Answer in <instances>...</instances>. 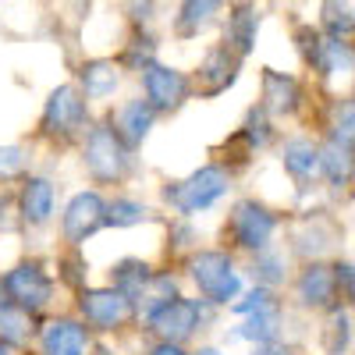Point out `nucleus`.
<instances>
[{
	"label": "nucleus",
	"instance_id": "obj_1",
	"mask_svg": "<svg viewBox=\"0 0 355 355\" xmlns=\"http://www.w3.org/2000/svg\"><path fill=\"white\" fill-rule=\"evenodd\" d=\"M82 160H85V171L93 182L100 185H114L132 171V146L114 132L110 121H96L89 125L85 132V146H82Z\"/></svg>",
	"mask_w": 355,
	"mask_h": 355
},
{
	"label": "nucleus",
	"instance_id": "obj_2",
	"mask_svg": "<svg viewBox=\"0 0 355 355\" xmlns=\"http://www.w3.org/2000/svg\"><path fill=\"white\" fill-rule=\"evenodd\" d=\"M227 192H231V174L220 164H206V167L192 171L185 182L167 185L164 199L174 206V214L196 217V214H206L210 206H217Z\"/></svg>",
	"mask_w": 355,
	"mask_h": 355
},
{
	"label": "nucleus",
	"instance_id": "obj_3",
	"mask_svg": "<svg viewBox=\"0 0 355 355\" xmlns=\"http://www.w3.org/2000/svg\"><path fill=\"white\" fill-rule=\"evenodd\" d=\"M189 277L196 281L202 299L214 306H231L242 291V277L234 270V259L224 249H202L189 256Z\"/></svg>",
	"mask_w": 355,
	"mask_h": 355
},
{
	"label": "nucleus",
	"instance_id": "obj_4",
	"mask_svg": "<svg viewBox=\"0 0 355 355\" xmlns=\"http://www.w3.org/2000/svg\"><path fill=\"white\" fill-rule=\"evenodd\" d=\"M210 313H214V302H206V299H182V295H174V299L160 302L153 313H146L142 320L150 323V331L157 338L185 345L196 331H202L206 323H210Z\"/></svg>",
	"mask_w": 355,
	"mask_h": 355
},
{
	"label": "nucleus",
	"instance_id": "obj_5",
	"mask_svg": "<svg viewBox=\"0 0 355 355\" xmlns=\"http://www.w3.org/2000/svg\"><path fill=\"white\" fill-rule=\"evenodd\" d=\"M43 135L50 139H75L89 128V100L78 93V85H57L43 103Z\"/></svg>",
	"mask_w": 355,
	"mask_h": 355
},
{
	"label": "nucleus",
	"instance_id": "obj_6",
	"mask_svg": "<svg viewBox=\"0 0 355 355\" xmlns=\"http://www.w3.org/2000/svg\"><path fill=\"white\" fill-rule=\"evenodd\" d=\"M274 231H277V217L266 210L263 202H256V199L234 202V210L227 217V239H231V245H239L245 252H259V249L270 245Z\"/></svg>",
	"mask_w": 355,
	"mask_h": 355
},
{
	"label": "nucleus",
	"instance_id": "obj_7",
	"mask_svg": "<svg viewBox=\"0 0 355 355\" xmlns=\"http://www.w3.org/2000/svg\"><path fill=\"white\" fill-rule=\"evenodd\" d=\"M139 78H142V96L150 100V107L157 114L178 110L196 89V82L182 68H171V64H160V61H153L150 68H142Z\"/></svg>",
	"mask_w": 355,
	"mask_h": 355
},
{
	"label": "nucleus",
	"instance_id": "obj_8",
	"mask_svg": "<svg viewBox=\"0 0 355 355\" xmlns=\"http://www.w3.org/2000/svg\"><path fill=\"white\" fill-rule=\"evenodd\" d=\"M4 295L25 313H43L53 302V277L40 263H18L4 274Z\"/></svg>",
	"mask_w": 355,
	"mask_h": 355
},
{
	"label": "nucleus",
	"instance_id": "obj_9",
	"mask_svg": "<svg viewBox=\"0 0 355 355\" xmlns=\"http://www.w3.org/2000/svg\"><path fill=\"white\" fill-rule=\"evenodd\" d=\"M239 71H242V57L220 40V43H214L210 50L202 53V61H199L192 82H196V89H199V96L214 100V96L227 93V89L239 82Z\"/></svg>",
	"mask_w": 355,
	"mask_h": 355
},
{
	"label": "nucleus",
	"instance_id": "obj_10",
	"mask_svg": "<svg viewBox=\"0 0 355 355\" xmlns=\"http://www.w3.org/2000/svg\"><path fill=\"white\" fill-rule=\"evenodd\" d=\"M78 313L85 327L93 331H117L132 316V302L114 284L110 288H82L78 291Z\"/></svg>",
	"mask_w": 355,
	"mask_h": 355
},
{
	"label": "nucleus",
	"instance_id": "obj_11",
	"mask_svg": "<svg viewBox=\"0 0 355 355\" xmlns=\"http://www.w3.org/2000/svg\"><path fill=\"white\" fill-rule=\"evenodd\" d=\"M61 224H64V239H68L71 245H82L85 239H93L100 227H107V199H103L96 189L78 192V196L68 202Z\"/></svg>",
	"mask_w": 355,
	"mask_h": 355
},
{
	"label": "nucleus",
	"instance_id": "obj_12",
	"mask_svg": "<svg viewBox=\"0 0 355 355\" xmlns=\"http://www.w3.org/2000/svg\"><path fill=\"white\" fill-rule=\"evenodd\" d=\"M224 8L227 0H178L174 18H171V36L182 43L206 36L214 25L224 21Z\"/></svg>",
	"mask_w": 355,
	"mask_h": 355
},
{
	"label": "nucleus",
	"instance_id": "obj_13",
	"mask_svg": "<svg viewBox=\"0 0 355 355\" xmlns=\"http://www.w3.org/2000/svg\"><path fill=\"white\" fill-rule=\"evenodd\" d=\"M295 299L306 309H331L338 302V288H334V270L320 259H309L302 266L299 281H295Z\"/></svg>",
	"mask_w": 355,
	"mask_h": 355
},
{
	"label": "nucleus",
	"instance_id": "obj_14",
	"mask_svg": "<svg viewBox=\"0 0 355 355\" xmlns=\"http://www.w3.org/2000/svg\"><path fill=\"white\" fill-rule=\"evenodd\" d=\"M224 25V43L239 53V57H249L256 50V40H259V28H263V11L256 4H239V8H227V18L220 21Z\"/></svg>",
	"mask_w": 355,
	"mask_h": 355
},
{
	"label": "nucleus",
	"instance_id": "obj_15",
	"mask_svg": "<svg viewBox=\"0 0 355 355\" xmlns=\"http://www.w3.org/2000/svg\"><path fill=\"white\" fill-rule=\"evenodd\" d=\"M75 78L85 100H110L117 85H121V64L110 61V57H89V61L78 64Z\"/></svg>",
	"mask_w": 355,
	"mask_h": 355
},
{
	"label": "nucleus",
	"instance_id": "obj_16",
	"mask_svg": "<svg viewBox=\"0 0 355 355\" xmlns=\"http://www.w3.org/2000/svg\"><path fill=\"white\" fill-rule=\"evenodd\" d=\"M43 355H89V327L71 316L50 320L40 334Z\"/></svg>",
	"mask_w": 355,
	"mask_h": 355
},
{
	"label": "nucleus",
	"instance_id": "obj_17",
	"mask_svg": "<svg viewBox=\"0 0 355 355\" xmlns=\"http://www.w3.org/2000/svg\"><path fill=\"white\" fill-rule=\"evenodd\" d=\"M53 206H57V189L50 178H25L21 185V196H18V210H21V220L33 224V227H43L50 224L53 217Z\"/></svg>",
	"mask_w": 355,
	"mask_h": 355
},
{
	"label": "nucleus",
	"instance_id": "obj_18",
	"mask_svg": "<svg viewBox=\"0 0 355 355\" xmlns=\"http://www.w3.org/2000/svg\"><path fill=\"white\" fill-rule=\"evenodd\" d=\"M259 85H263V107L270 114H295L302 103V89H299V78L295 75H284L277 68H263L259 75Z\"/></svg>",
	"mask_w": 355,
	"mask_h": 355
},
{
	"label": "nucleus",
	"instance_id": "obj_19",
	"mask_svg": "<svg viewBox=\"0 0 355 355\" xmlns=\"http://www.w3.org/2000/svg\"><path fill=\"white\" fill-rule=\"evenodd\" d=\"M153 121H157V110L150 107V100H146V96L125 100L121 107L114 110V117H110L114 132L121 135V139H125L128 146H139V142H142L146 135H150Z\"/></svg>",
	"mask_w": 355,
	"mask_h": 355
},
{
	"label": "nucleus",
	"instance_id": "obj_20",
	"mask_svg": "<svg viewBox=\"0 0 355 355\" xmlns=\"http://www.w3.org/2000/svg\"><path fill=\"white\" fill-rule=\"evenodd\" d=\"M320 174L327 178L334 192H345L355 178V150L338 139H327L320 146Z\"/></svg>",
	"mask_w": 355,
	"mask_h": 355
},
{
	"label": "nucleus",
	"instance_id": "obj_21",
	"mask_svg": "<svg viewBox=\"0 0 355 355\" xmlns=\"http://www.w3.org/2000/svg\"><path fill=\"white\" fill-rule=\"evenodd\" d=\"M281 160H284V171L295 178V185L309 189L313 178L320 174V146H313L309 139H288Z\"/></svg>",
	"mask_w": 355,
	"mask_h": 355
},
{
	"label": "nucleus",
	"instance_id": "obj_22",
	"mask_svg": "<svg viewBox=\"0 0 355 355\" xmlns=\"http://www.w3.org/2000/svg\"><path fill=\"white\" fill-rule=\"evenodd\" d=\"M150 281H153V270H150V263H142V259H121L110 270V284L132 302V309L142 302V295H146V288H150Z\"/></svg>",
	"mask_w": 355,
	"mask_h": 355
},
{
	"label": "nucleus",
	"instance_id": "obj_23",
	"mask_svg": "<svg viewBox=\"0 0 355 355\" xmlns=\"http://www.w3.org/2000/svg\"><path fill=\"white\" fill-rule=\"evenodd\" d=\"M157 50H160V43H157V36L150 33V25L146 28H135L132 25V36H128V43L121 46V57H117V64H121V71H142V68H150L153 61H157Z\"/></svg>",
	"mask_w": 355,
	"mask_h": 355
},
{
	"label": "nucleus",
	"instance_id": "obj_24",
	"mask_svg": "<svg viewBox=\"0 0 355 355\" xmlns=\"http://www.w3.org/2000/svg\"><path fill=\"white\" fill-rule=\"evenodd\" d=\"M231 338L234 341H252V345L277 341L281 338V309H263V313L242 316V323L231 331Z\"/></svg>",
	"mask_w": 355,
	"mask_h": 355
},
{
	"label": "nucleus",
	"instance_id": "obj_25",
	"mask_svg": "<svg viewBox=\"0 0 355 355\" xmlns=\"http://www.w3.org/2000/svg\"><path fill=\"white\" fill-rule=\"evenodd\" d=\"M320 33L334 40H352L355 36V8L348 0H323L320 4Z\"/></svg>",
	"mask_w": 355,
	"mask_h": 355
},
{
	"label": "nucleus",
	"instance_id": "obj_26",
	"mask_svg": "<svg viewBox=\"0 0 355 355\" xmlns=\"http://www.w3.org/2000/svg\"><path fill=\"white\" fill-rule=\"evenodd\" d=\"M33 338V313H25L11 299H0V341L18 348Z\"/></svg>",
	"mask_w": 355,
	"mask_h": 355
},
{
	"label": "nucleus",
	"instance_id": "obj_27",
	"mask_svg": "<svg viewBox=\"0 0 355 355\" xmlns=\"http://www.w3.org/2000/svg\"><path fill=\"white\" fill-rule=\"evenodd\" d=\"M252 281L256 284H266V288L284 284L288 281V259H284V252H277L270 245L252 252Z\"/></svg>",
	"mask_w": 355,
	"mask_h": 355
},
{
	"label": "nucleus",
	"instance_id": "obj_28",
	"mask_svg": "<svg viewBox=\"0 0 355 355\" xmlns=\"http://www.w3.org/2000/svg\"><path fill=\"white\" fill-rule=\"evenodd\" d=\"M239 139L245 142V150H266V146L274 142V128H270V110H266L263 103L252 107L245 114V121L239 128Z\"/></svg>",
	"mask_w": 355,
	"mask_h": 355
},
{
	"label": "nucleus",
	"instance_id": "obj_29",
	"mask_svg": "<svg viewBox=\"0 0 355 355\" xmlns=\"http://www.w3.org/2000/svg\"><path fill=\"white\" fill-rule=\"evenodd\" d=\"M150 217H153V210L139 199L117 196L107 202V227H135V224H146Z\"/></svg>",
	"mask_w": 355,
	"mask_h": 355
},
{
	"label": "nucleus",
	"instance_id": "obj_30",
	"mask_svg": "<svg viewBox=\"0 0 355 355\" xmlns=\"http://www.w3.org/2000/svg\"><path fill=\"white\" fill-rule=\"evenodd\" d=\"M348 345H352V316H348V309H341L334 302L331 320H327V327H323V348H327V355H341Z\"/></svg>",
	"mask_w": 355,
	"mask_h": 355
},
{
	"label": "nucleus",
	"instance_id": "obj_31",
	"mask_svg": "<svg viewBox=\"0 0 355 355\" xmlns=\"http://www.w3.org/2000/svg\"><path fill=\"white\" fill-rule=\"evenodd\" d=\"M263 309H281V299L274 295V288H266V284H256L245 299H234L231 302V313L234 316H249V313H263Z\"/></svg>",
	"mask_w": 355,
	"mask_h": 355
},
{
	"label": "nucleus",
	"instance_id": "obj_32",
	"mask_svg": "<svg viewBox=\"0 0 355 355\" xmlns=\"http://www.w3.org/2000/svg\"><path fill=\"white\" fill-rule=\"evenodd\" d=\"M295 46H299V57L309 64V68H316V61H320V46H323V33L316 25H299L295 28Z\"/></svg>",
	"mask_w": 355,
	"mask_h": 355
},
{
	"label": "nucleus",
	"instance_id": "obj_33",
	"mask_svg": "<svg viewBox=\"0 0 355 355\" xmlns=\"http://www.w3.org/2000/svg\"><path fill=\"white\" fill-rule=\"evenodd\" d=\"M331 234L327 231H323V227H306V231H299V234H295V252H299V256H306V259H320V252L323 249H327L331 242Z\"/></svg>",
	"mask_w": 355,
	"mask_h": 355
},
{
	"label": "nucleus",
	"instance_id": "obj_34",
	"mask_svg": "<svg viewBox=\"0 0 355 355\" xmlns=\"http://www.w3.org/2000/svg\"><path fill=\"white\" fill-rule=\"evenodd\" d=\"M121 4V15L135 25V28H146L153 25L157 11H160V0H117Z\"/></svg>",
	"mask_w": 355,
	"mask_h": 355
},
{
	"label": "nucleus",
	"instance_id": "obj_35",
	"mask_svg": "<svg viewBox=\"0 0 355 355\" xmlns=\"http://www.w3.org/2000/svg\"><path fill=\"white\" fill-rule=\"evenodd\" d=\"M28 167V153L21 146H0V182H11V178H21Z\"/></svg>",
	"mask_w": 355,
	"mask_h": 355
},
{
	"label": "nucleus",
	"instance_id": "obj_36",
	"mask_svg": "<svg viewBox=\"0 0 355 355\" xmlns=\"http://www.w3.org/2000/svg\"><path fill=\"white\" fill-rule=\"evenodd\" d=\"M331 139H338V142H345V146L355 150V100L338 107V114H334V135Z\"/></svg>",
	"mask_w": 355,
	"mask_h": 355
},
{
	"label": "nucleus",
	"instance_id": "obj_37",
	"mask_svg": "<svg viewBox=\"0 0 355 355\" xmlns=\"http://www.w3.org/2000/svg\"><path fill=\"white\" fill-rule=\"evenodd\" d=\"M334 288H338V299L341 302H355V266L352 263H345V259H338L334 266Z\"/></svg>",
	"mask_w": 355,
	"mask_h": 355
},
{
	"label": "nucleus",
	"instance_id": "obj_38",
	"mask_svg": "<svg viewBox=\"0 0 355 355\" xmlns=\"http://www.w3.org/2000/svg\"><path fill=\"white\" fill-rule=\"evenodd\" d=\"M64 266H68V270H64V281H68L71 288H82V281H85V263H82L78 256H68Z\"/></svg>",
	"mask_w": 355,
	"mask_h": 355
},
{
	"label": "nucleus",
	"instance_id": "obj_39",
	"mask_svg": "<svg viewBox=\"0 0 355 355\" xmlns=\"http://www.w3.org/2000/svg\"><path fill=\"white\" fill-rule=\"evenodd\" d=\"M252 355H295L291 345H281V341H263L252 348Z\"/></svg>",
	"mask_w": 355,
	"mask_h": 355
},
{
	"label": "nucleus",
	"instance_id": "obj_40",
	"mask_svg": "<svg viewBox=\"0 0 355 355\" xmlns=\"http://www.w3.org/2000/svg\"><path fill=\"white\" fill-rule=\"evenodd\" d=\"M150 355H189V352L178 345V341H164V338H160V341L150 348Z\"/></svg>",
	"mask_w": 355,
	"mask_h": 355
},
{
	"label": "nucleus",
	"instance_id": "obj_41",
	"mask_svg": "<svg viewBox=\"0 0 355 355\" xmlns=\"http://www.w3.org/2000/svg\"><path fill=\"white\" fill-rule=\"evenodd\" d=\"M239 4H256V0H227V8H239Z\"/></svg>",
	"mask_w": 355,
	"mask_h": 355
},
{
	"label": "nucleus",
	"instance_id": "obj_42",
	"mask_svg": "<svg viewBox=\"0 0 355 355\" xmlns=\"http://www.w3.org/2000/svg\"><path fill=\"white\" fill-rule=\"evenodd\" d=\"M0 355H15V352H11V345H4V341H0Z\"/></svg>",
	"mask_w": 355,
	"mask_h": 355
}]
</instances>
